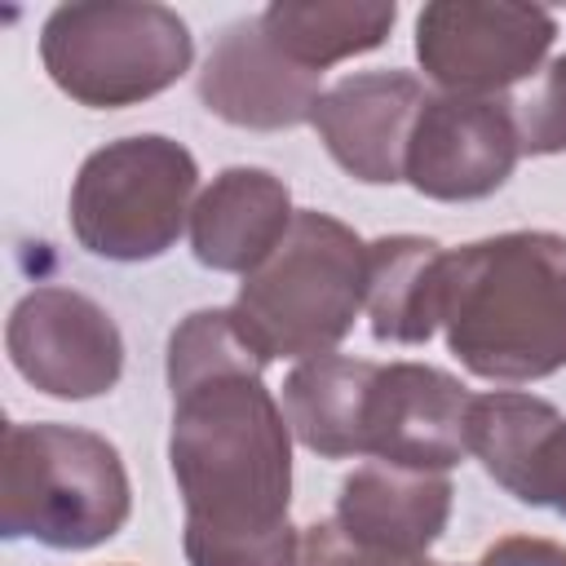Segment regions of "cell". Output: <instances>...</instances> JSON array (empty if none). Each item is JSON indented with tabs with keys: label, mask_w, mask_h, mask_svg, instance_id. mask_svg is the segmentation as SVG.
Segmentation results:
<instances>
[{
	"label": "cell",
	"mask_w": 566,
	"mask_h": 566,
	"mask_svg": "<svg viewBox=\"0 0 566 566\" xmlns=\"http://www.w3.org/2000/svg\"><path fill=\"white\" fill-rule=\"evenodd\" d=\"M4 349L27 385L62 402L102 398L124 376L115 318L75 287H31L4 323Z\"/></svg>",
	"instance_id": "cell-9"
},
{
	"label": "cell",
	"mask_w": 566,
	"mask_h": 566,
	"mask_svg": "<svg viewBox=\"0 0 566 566\" xmlns=\"http://www.w3.org/2000/svg\"><path fill=\"white\" fill-rule=\"evenodd\" d=\"M469 451L513 500L566 517V416L548 398L517 389L473 398Z\"/></svg>",
	"instance_id": "cell-14"
},
{
	"label": "cell",
	"mask_w": 566,
	"mask_h": 566,
	"mask_svg": "<svg viewBox=\"0 0 566 566\" xmlns=\"http://www.w3.org/2000/svg\"><path fill=\"white\" fill-rule=\"evenodd\" d=\"M447 248L424 234H385L367 243V314L371 336L389 345H424L438 332Z\"/></svg>",
	"instance_id": "cell-16"
},
{
	"label": "cell",
	"mask_w": 566,
	"mask_h": 566,
	"mask_svg": "<svg viewBox=\"0 0 566 566\" xmlns=\"http://www.w3.org/2000/svg\"><path fill=\"white\" fill-rule=\"evenodd\" d=\"M195 155L164 133L97 146L71 186V234L88 256L137 265L164 256L195 212Z\"/></svg>",
	"instance_id": "cell-6"
},
{
	"label": "cell",
	"mask_w": 566,
	"mask_h": 566,
	"mask_svg": "<svg viewBox=\"0 0 566 566\" xmlns=\"http://www.w3.org/2000/svg\"><path fill=\"white\" fill-rule=\"evenodd\" d=\"M265 363L234 310H195L168 336V464L190 566H296L292 424L261 380Z\"/></svg>",
	"instance_id": "cell-1"
},
{
	"label": "cell",
	"mask_w": 566,
	"mask_h": 566,
	"mask_svg": "<svg viewBox=\"0 0 566 566\" xmlns=\"http://www.w3.org/2000/svg\"><path fill=\"white\" fill-rule=\"evenodd\" d=\"M40 62L71 102L119 111L172 88L195 62V35L168 4L80 0L44 18Z\"/></svg>",
	"instance_id": "cell-5"
},
{
	"label": "cell",
	"mask_w": 566,
	"mask_h": 566,
	"mask_svg": "<svg viewBox=\"0 0 566 566\" xmlns=\"http://www.w3.org/2000/svg\"><path fill=\"white\" fill-rule=\"evenodd\" d=\"M478 566H566V544L539 535H504L482 553Z\"/></svg>",
	"instance_id": "cell-20"
},
{
	"label": "cell",
	"mask_w": 566,
	"mask_h": 566,
	"mask_svg": "<svg viewBox=\"0 0 566 566\" xmlns=\"http://www.w3.org/2000/svg\"><path fill=\"white\" fill-rule=\"evenodd\" d=\"M367 305V243L336 217L301 208L283 243L239 283L234 318L274 358H323Z\"/></svg>",
	"instance_id": "cell-3"
},
{
	"label": "cell",
	"mask_w": 566,
	"mask_h": 566,
	"mask_svg": "<svg viewBox=\"0 0 566 566\" xmlns=\"http://www.w3.org/2000/svg\"><path fill=\"white\" fill-rule=\"evenodd\" d=\"M323 93V75L296 66L283 49H274L261 13L230 22L199 71V102L217 119L256 133L310 124Z\"/></svg>",
	"instance_id": "cell-12"
},
{
	"label": "cell",
	"mask_w": 566,
	"mask_h": 566,
	"mask_svg": "<svg viewBox=\"0 0 566 566\" xmlns=\"http://www.w3.org/2000/svg\"><path fill=\"white\" fill-rule=\"evenodd\" d=\"M451 478L363 464L340 482L336 509L301 531L296 566H420L451 517Z\"/></svg>",
	"instance_id": "cell-7"
},
{
	"label": "cell",
	"mask_w": 566,
	"mask_h": 566,
	"mask_svg": "<svg viewBox=\"0 0 566 566\" xmlns=\"http://www.w3.org/2000/svg\"><path fill=\"white\" fill-rule=\"evenodd\" d=\"M420 566H442V562H429V557H424V562H420Z\"/></svg>",
	"instance_id": "cell-21"
},
{
	"label": "cell",
	"mask_w": 566,
	"mask_h": 566,
	"mask_svg": "<svg viewBox=\"0 0 566 566\" xmlns=\"http://www.w3.org/2000/svg\"><path fill=\"white\" fill-rule=\"evenodd\" d=\"M522 155H562L566 150V53L548 62L526 102H517Z\"/></svg>",
	"instance_id": "cell-19"
},
{
	"label": "cell",
	"mask_w": 566,
	"mask_h": 566,
	"mask_svg": "<svg viewBox=\"0 0 566 566\" xmlns=\"http://www.w3.org/2000/svg\"><path fill=\"white\" fill-rule=\"evenodd\" d=\"M424 102L429 93L411 71H354L318 97L310 124L354 181L394 186L402 181L407 142Z\"/></svg>",
	"instance_id": "cell-13"
},
{
	"label": "cell",
	"mask_w": 566,
	"mask_h": 566,
	"mask_svg": "<svg viewBox=\"0 0 566 566\" xmlns=\"http://www.w3.org/2000/svg\"><path fill=\"white\" fill-rule=\"evenodd\" d=\"M557 40V18L513 0H433L416 18V57L433 84L464 97H500L535 75Z\"/></svg>",
	"instance_id": "cell-8"
},
{
	"label": "cell",
	"mask_w": 566,
	"mask_h": 566,
	"mask_svg": "<svg viewBox=\"0 0 566 566\" xmlns=\"http://www.w3.org/2000/svg\"><path fill=\"white\" fill-rule=\"evenodd\" d=\"M398 18L394 0H274L261 27L296 66L323 75L332 62L371 53L389 40Z\"/></svg>",
	"instance_id": "cell-18"
},
{
	"label": "cell",
	"mask_w": 566,
	"mask_h": 566,
	"mask_svg": "<svg viewBox=\"0 0 566 566\" xmlns=\"http://www.w3.org/2000/svg\"><path fill=\"white\" fill-rule=\"evenodd\" d=\"M287 181L270 168L234 164L212 177V186L195 199L190 212V248L195 261L217 274H252L292 226Z\"/></svg>",
	"instance_id": "cell-15"
},
{
	"label": "cell",
	"mask_w": 566,
	"mask_h": 566,
	"mask_svg": "<svg viewBox=\"0 0 566 566\" xmlns=\"http://www.w3.org/2000/svg\"><path fill=\"white\" fill-rule=\"evenodd\" d=\"M473 394L429 363H376L363 402V455L411 473H447L469 455Z\"/></svg>",
	"instance_id": "cell-11"
},
{
	"label": "cell",
	"mask_w": 566,
	"mask_h": 566,
	"mask_svg": "<svg viewBox=\"0 0 566 566\" xmlns=\"http://www.w3.org/2000/svg\"><path fill=\"white\" fill-rule=\"evenodd\" d=\"M522 159L517 106L509 97L438 93L420 106L402 181L424 199L469 203L495 195Z\"/></svg>",
	"instance_id": "cell-10"
},
{
	"label": "cell",
	"mask_w": 566,
	"mask_h": 566,
	"mask_svg": "<svg viewBox=\"0 0 566 566\" xmlns=\"http://www.w3.org/2000/svg\"><path fill=\"white\" fill-rule=\"evenodd\" d=\"M438 327L482 380H544L566 367V239L509 230L442 256Z\"/></svg>",
	"instance_id": "cell-2"
},
{
	"label": "cell",
	"mask_w": 566,
	"mask_h": 566,
	"mask_svg": "<svg viewBox=\"0 0 566 566\" xmlns=\"http://www.w3.org/2000/svg\"><path fill=\"white\" fill-rule=\"evenodd\" d=\"M371 376L376 363L345 354L296 363L283 380V416L292 424V438L323 460L363 455V402Z\"/></svg>",
	"instance_id": "cell-17"
},
{
	"label": "cell",
	"mask_w": 566,
	"mask_h": 566,
	"mask_svg": "<svg viewBox=\"0 0 566 566\" xmlns=\"http://www.w3.org/2000/svg\"><path fill=\"white\" fill-rule=\"evenodd\" d=\"M133 486L115 442L57 420H13L0 460V535L80 553L124 531Z\"/></svg>",
	"instance_id": "cell-4"
}]
</instances>
